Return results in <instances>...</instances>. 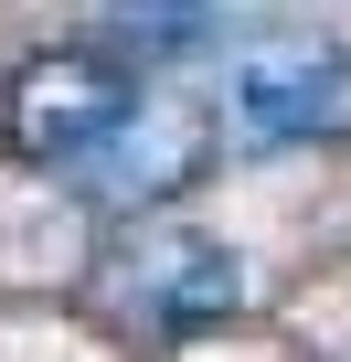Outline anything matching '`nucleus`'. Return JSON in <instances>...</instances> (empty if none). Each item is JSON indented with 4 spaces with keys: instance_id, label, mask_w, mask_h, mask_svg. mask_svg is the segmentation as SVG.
Listing matches in <instances>:
<instances>
[{
    "instance_id": "1",
    "label": "nucleus",
    "mask_w": 351,
    "mask_h": 362,
    "mask_svg": "<svg viewBox=\"0 0 351 362\" xmlns=\"http://www.w3.org/2000/svg\"><path fill=\"white\" fill-rule=\"evenodd\" d=\"M128 107H138V75L75 43V54H43V64H22V75H11V107H0V128H11V149H22V160H85Z\"/></svg>"
},
{
    "instance_id": "2",
    "label": "nucleus",
    "mask_w": 351,
    "mask_h": 362,
    "mask_svg": "<svg viewBox=\"0 0 351 362\" xmlns=\"http://www.w3.org/2000/svg\"><path fill=\"white\" fill-rule=\"evenodd\" d=\"M203 149H213L203 107H182V96H138L75 170H85L96 203H160V192H182V181L203 170Z\"/></svg>"
},
{
    "instance_id": "3",
    "label": "nucleus",
    "mask_w": 351,
    "mask_h": 362,
    "mask_svg": "<svg viewBox=\"0 0 351 362\" xmlns=\"http://www.w3.org/2000/svg\"><path fill=\"white\" fill-rule=\"evenodd\" d=\"M234 128L245 139H330V128H351V64L340 54H256L234 75Z\"/></svg>"
},
{
    "instance_id": "4",
    "label": "nucleus",
    "mask_w": 351,
    "mask_h": 362,
    "mask_svg": "<svg viewBox=\"0 0 351 362\" xmlns=\"http://www.w3.org/2000/svg\"><path fill=\"white\" fill-rule=\"evenodd\" d=\"M138 298H149L170 330H192V320H224V309L245 298V277H234L224 245H160V256H138Z\"/></svg>"
},
{
    "instance_id": "5",
    "label": "nucleus",
    "mask_w": 351,
    "mask_h": 362,
    "mask_svg": "<svg viewBox=\"0 0 351 362\" xmlns=\"http://www.w3.org/2000/svg\"><path fill=\"white\" fill-rule=\"evenodd\" d=\"M117 33L138 54H192L213 22H203V0H117Z\"/></svg>"
}]
</instances>
